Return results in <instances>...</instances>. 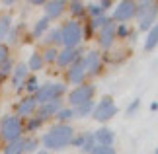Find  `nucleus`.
Wrapping results in <instances>:
<instances>
[{"label":"nucleus","instance_id":"nucleus-1","mask_svg":"<svg viewBox=\"0 0 158 154\" xmlns=\"http://www.w3.org/2000/svg\"><path fill=\"white\" fill-rule=\"evenodd\" d=\"M72 139H74V129L69 123H57L43 137V146L47 152L49 150H63L72 143Z\"/></svg>","mask_w":158,"mask_h":154},{"label":"nucleus","instance_id":"nucleus-2","mask_svg":"<svg viewBox=\"0 0 158 154\" xmlns=\"http://www.w3.org/2000/svg\"><path fill=\"white\" fill-rule=\"evenodd\" d=\"M59 29H60V45H64V49H76L84 41L82 26L76 20L64 22Z\"/></svg>","mask_w":158,"mask_h":154},{"label":"nucleus","instance_id":"nucleus-3","mask_svg":"<svg viewBox=\"0 0 158 154\" xmlns=\"http://www.w3.org/2000/svg\"><path fill=\"white\" fill-rule=\"evenodd\" d=\"M23 137V123L16 115H6L0 121V139L4 143H12Z\"/></svg>","mask_w":158,"mask_h":154},{"label":"nucleus","instance_id":"nucleus-4","mask_svg":"<svg viewBox=\"0 0 158 154\" xmlns=\"http://www.w3.org/2000/svg\"><path fill=\"white\" fill-rule=\"evenodd\" d=\"M158 16V4L156 2H141L137 4V20H139V29L141 31H148L154 26V20Z\"/></svg>","mask_w":158,"mask_h":154},{"label":"nucleus","instance_id":"nucleus-5","mask_svg":"<svg viewBox=\"0 0 158 154\" xmlns=\"http://www.w3.org/2000/svg\"><path fill=\"white\" fill-rule=\"evenodd\" d=\"M66 92V86L60 84V82H47L43 86H39V90L33 94V100L37 106H41V103H47L51 100H57V98H60Z\"/></svg>","mask_w":158,"mask_h":154},{"label":"nucleus","instance_id":"nucleus-6","mask_svg":"<svg viewBox=\"0 0 158 154\" xmlns=\"http://www.w3.org/2000/svg\"><path fill=\"white\" fill-rule=\"evenodd\" d=\"M96 94V86L90 82H84L80 86H76L74 90H70L69 94V107H78L84 102H90Z\"/></svg>","mask_w":158,"mask_h":154},{"label":"nucleus","instance_id":"nucleus-7","mask_svg":"<svg viewBox=\"0 0 158 154\" xmlns=\"http://www.w3.org/2000/svg\"><path fill=\"white\" fill-rule=\"evenodd\" d=\"M115 113H117V107H115V103H113V98L111 96H104L98 103H96L92 117L96 121H100V123H106V121L111 119V117H115Z\"/></svg>","mask_w":158,"mask_h":154},{"label":"nucleus","instance_id":"nucleus-8","mask_svg":"<svg viewBox=\"0 0 158 154\" xmlns=\"http://www.w3.org/2000/svg\"><path fill=\"white\" fill-rule=\"evenodd\" d=\"M135 16H137V2H133V0H123V2H119L117 6H115L111 20L123 23V22L133 20Z\"/></svg>","mask_w":158,"mask_h":154},{"label":"nucleus","instance_id":"nucleus-9","mask_svg":"<svg viewBox=\"0 0 158 154\" xmlns=\"http://www.w3.org/2000/svg\"><path fill=\"white\" fill-rule=\"evenodd\" d=\"M64 76H66V80H69L70 84H76V86L84 84V80H86V69H84V60H82V57L76 59L74 63H72L69 69H66Z\"/></svg>","mask_w":158,"mask_h":154},{"label":"nucleus","instance_id":"nucleus-10","mask_svg":"<svg viewBox=\"0 0 158 154\" xmlns=\"http://www.w3.org/2000/svg\"><path fill=\"white\" fill-rule=\"evenodd\" d=\"M60 109H63V100L60 98H57V100H51L47 103H41V106H37V111H35V117H39L41 121H47L51 119V117H55Z\"/></svg>","mask_w":158,"mask_h":154},{"label":"nucleus","instance_id":"nucleus-11","mask_svg":"<svg viewBox=\"0 0 158 154\" xmlns=\"http://www.w3.org/2000/svg\"><path fill=\"white\" fill-rule=\"evenodd\" d=\"M84 60V69H86V76H98L102 72V55L98 51H90L86 55H82Z\"/></svg>","mask_w":158,"mask_h":154},{"label":"nucleus","instance_id":"nucleus-12","mask_svg":"<svg viewBox=\"0 0 158 154\" xmlns=\"http://www.w3.org/2000/svg\"><path fill=\"white\" fill-rule=\"evenodd\" d=\"M115 27H117V23H115L113 20H109L107 23L102 29H98V43L102 49H109L115 43Z\"/></svg>","mask_w":158,"mask_h":154},{"label":"nucleus","instance_id":"nucleus-13","mask_svg":"<svg viewBox=\"0 0 158 154\" xmlns=\"http://www.w3.org/2000/svg\"><path fill=\"white\" fill-rule=\"evenodd\" d=\"M35 111H37V103H35L33 96H26L22 98L20 102L16 103V117H23V119H29V117H33Z\"/></svg>","mask_w":158,"mask_h":154},{"label":"nucleus","instance_id":"nucleus-14","mask_svg":"<svg viewBox=\"0 0 158 154\" xmlns=\"http://www.w3.org/2000/svg\"><path fill=\"white\" fill-rule=\"evenodd\" d=\"M84 55V51L80 47L76 49H63V51H59V57H57V65L63 66V69H69V66L74 63L76 59H80Z\"/></svg>","mask_w":158,"mask_h":154},{"label":"nucleus","instance_id":"nucleus-15","mask_svg":"<svg viewBox=\"0 0 158 154\" xmlns=\"http://www.w3.org/2000/svg\"><path fill=\"white\" fill-rule=\"evenodd\" d=\"M29 76V70L26 63H18L14 69H12V74H10V80H12V86H14L16 90H22L23 88V82L27 80Z\"/></svg>","mask_w":158,"mask_h":154},{"label":"nucleus","instance_id":"nucleus-16","mask_svg":"<svg viewBox=\"0 0 158 154\" xmlns=\"http://www.w3.org/2000/svg\"><path fill=\"white\" fill-rule=\"evenodd\" d=\"M45 18L47 20H57V18L63 16V12L66 10V2H63V0H53V2H45Z\"/></svg>","mask_w":158,"mask_h":154},{"label":"nucleus","instance_id":"nucleus-17","mask_svg":"<svg viewBox=\"0 0 158 154\" xmlns=\"http://www.w3.org/2000/svg\"><path fill=\"white\" fill-rule=\"evenodd\" d=\"M94 140L98 146H113V140H115V135L111 129L107 127H102L98 131H94Z\"/></svg>","mask_w":158,"mask_h":154},{"label":"nucleus","instance_id":"nucleus-18","mask_svg":"<svg viewBox=\"0 0 158 154\" xmlns=\"http://www.w3.org/2000/svg\"><path fill=\"white\" fill-rule=\"evenodd\" d=\"M158 45V23L152 26L147 31V39H144V51H152V49Z\"/></svg>","mask_w":158,"mask_h":154},{"label":"nucleus","instance_id":"nucleus-19","mask_svg":"<svg viewBox=\"0 0 158 154\" xmlns=\"http://www.w3.org/2000/svg\"><path fill=\"white\" fill-rule=\"evenodd\" d=\"M49 31V20L47 18H41V20L35 22V26L31 29V37L33 39H39V37H43V33Z\"/></svg>","mask_w":158,"mask_h":154},{"label":"nucleus","instance_id":"nucleus-20","mask_svg":"<svg viewBox=\"0 0 158 154\" xmlns=\"http://www.w3.org/2000/svg\"><path fill=\"white\" fill-rule=\"evenodd\" d=\"M43 43H45L47 47H57V45H60V29L59 27L49 29V31L45 33V37H43Z\"/></svg>","mask_w":158,"mask_h":154},{"label":"nucleus","instance_id":"nucleus-21","mask_svg":"<svg viewBox=\"0 0 158 154\" xmlns=\"http://www.w3.org/2000/svg\"><path fill=\"white\" fill-rule=\"evenodd\" d=\"M2 154H23V137L18 140H12V143H6Z\"/></svg>","mask_w":158,"mask_h":154},{"label":"nucleus","instance_id":"nucleus-22","mask_svg":"<svg viewBox=\"0 0 158 154\" xmlns=\"http://www.w3.org/2000/svg\"><path fill=\"white\" fill-rule=\"evenodd\" d=\"M43 57H41V53H31L29 55V60L26 63V66H27V70H33V72H37V70H41L43 69Z\"/></svg>","mask_w":158,"mask_h":154},{"label":"nucleus","instance_id":"nucleus-23","mask_svg":"<svg viewBox=\"0 0 158 154\" xmlns=\"http://www.w3.org/2000/svg\"><path fill=\"white\" fill-rule=\"evenodd\" d=\"M10 29H12V18L8 14H2L0 16V41L8 37Z\"/></svg>","mask_w":158,"mask_h":154},{"label":"nucleus","instance_id":"nucleus-24","mask_svg":"<svg viewBox=\"0 0 158 154\" xmlns=\"http://www.w3.org/2000/svg\"><path fill=\"white\" fill-rule=\"evenodd\" d=\"M94 107H96V103L90 100V102L80 103L78 107H72V109H74V115H78V117H86V115H90V113L94 111Z\"/></svg>","mask_w":158,"mask_h":154},{"label":"nucleus","instance_id":"nucleus-25","mask_svg":"<svg viewBox=\"0 0 158 154\" xmlns=\"http://www.w3.org/2000/svg\"><path fill=\"white\" fill-rule=\"evenodd\" d=\"M69 6V10H70V14L74 16V18H82V16H86V6H84L82 2H78V0H72L70 4H66Z\"/></svg>","mask_w":158,"mask_h":154},{"label":"nucleus","instance_id":"nucleus-26","mask_svg":"<svg viewBox=\"0 0 158 154\" xmlns=\"http://www.w3.org/2000/svg\"><path fill=\"white\" fill-rule=\"evenodd\" d=\"M41 57H43V63H57V57H59V49L57 47H45V51L41 53Z\"/></svg>","mask_w":158,"mask_h":154},{"label":"nucleus","instance_id":"nucleus-27","mask_svg":"<svg viewBox=\"0 0 158 154\" xmlns=\"http://www.w3.org/2000/svg\"><path fill=\"white\" fill-rule=\"evenodd\" d=\"M43 125V121L39 119V117H29V119H26V123H23V131L26 133H33V131H37V129Z\"/></svg>","mask_w":158,"mask_h":154},{"label":"nucleus","instance_id":"nucleus-28","mask_svg":"<svg viewBox=\"0 0 158 154\" xmlns=\"http://www.w3.org/2000/svg\"><path fill=\"white\" fill-rule=\"evenodd\" d=\"M23 88H26L27 96H33L35 92L39 90V80H37V76H27V80L23 82Z\"/></svg>","mask_w":158,"mask_h":154},{"label":"nucleus","instance_id":"nucleus-29","mask_svg":"<svg viewBox=\"0 0 158 154\" xmlns=\"http://www.w3.org/2000/svg\"><path fill=\"white\" fill-rule=\"evenodd\" d=\"M39 148V140L33 137H23V154H31Z\"/></svg>","mask_w":158,"mask_h":154},{"label":"nucleus","instance_id":"nucleus-30","mask_svg":"<svg viewBox=\"0 0 158 154\" xmlns=\"http://www.w3.org/2000/svg\"><path fill=\"white\" fill-rule=\"evenodd\" d=\"M72 117H76L74 115V109H72V107H63L57 115H55V119H57L59 123H69Z\"/></svg>","mask_w":158,"mask_h":154},{"label":"nucleus","instance_id":"nucleus-31","mask_svg":"<svg viewBox=\"0 0 158 154\" xmlns=\"http://www.w3.org/2000/svg\"><path fill=\"white\" fill-rule=\"evenodd\" d=\"M109 20H111V18H107V16L104 14V16H100V18H92L88 26H90V29H92V31H98V29H102Z\"/></svg>","mask_w":158,"mask_h":154},{"label":"nucleus","instance_id":"nucleus-32","mask_svg":"<svg viewBox=\"0 0 158 154\" xmlns=\"http://www.w3.org/2000/svg\"><path fill=\"white\" fill-rule=\"evenodd\" d=\"M96 146V140H94V133H84V143L80 146L82 152H92V148Z\"/></svg>","mask_w":158,"mask_h":154},{"label":"nucleus","instance_id":"nucleus-33","mask_svg":"<svg viewBox=\"0 0 158 154\" xmlns=\"http://www.w3.org/2000/svg\"><path fill=\"white\" fill-rule=\"evenodd\" d=\"M12 69H14V65H12V60L8 59L6 63L0 66V84L2 82H6V80L10 78V74H12Z\"/></svg>","mask_w":158,"mask_h":154},{"label":"nucleus","instance_id":"nucleus-34","mask_svg":"<svg viewBox=\"0 0 158 154\" xmlns=\"http://www.w3.org/2000/svg\"><path fill=\"white\" fill-rule=\"evenodd\" d=\"M86 14L90 16V20H92V18H100V16H104L106 12L100 8V4H90V6H86Z\"/></svg>","mask_w":158,"mask_h":154},{"label":"nucleus","instance_id":"nucleus-35","mask_svg":"<svg viewBox=\"0 0 158 154\" xmlns=\"http://www.w3.org/2000/svg\"><path fill=\"white\" fill-rule=\"evenodd\" d=\"M127 35H131V29L125 26V23H117V27H115V37L117 39H125Z\"/></svg>","mask_w":158,"mask_h":154},{"label":"nucleus","instance_id":"nucleus-36","mask_svg":"<svg viewBox=\"0 0 158 154\" xmlns=\"http://www.w3.org/2000/svg\"><path fill=\"white\" fill-rule=\"evenodd\" d=\"M90 154H117V152H115L113 146H98V144H96Z\"/></svg>","mask_w":158,"mask_h":154},{"label":"nucleus","instance_id":"nucleus-37","mask_svg":"<svg viewBox=\"0 0 158 154\" xmlns=\"http://www.w3.org/2000/svg\"><path fill=\"white\" fill-rule=\"evenodd\" d=\"M8 59H10V47L6 45V43H0V66H2Z\"/></svg>","mask_w":158,"mask_h":154},{"label":"nucleus","instance_id":"nucleus-38","mask_svg":"<svg viewBox=\"0 0 158 154\" xmlns=\"http://www.w3.org/2000/svg\"><path fill=\"white\" fill-rule=\"evenodd\" d=\"M139 106H141V100H135V102H133V103H131V106H129V107H127V111H125V113H127V117H131L133 113H135V111H137V109H139Z\"/></svg>","mask_w":158,"mask_h":154},{"label":"nucleus","instance_id":"nucleus-39","mask_svg":"<svg viewBox=\"0 0 158 154\" xmlns=\"http://www.w3.org/2000/svg\"><path fill=\"white\" fill-rule=\"evenodd\" d=\"M82 143H84V135H80V137H74L70 144H74V146H78V148H80V146H82Z\"/></svg>","mask_w":158,"mask_h":154},{"label":"nucleus","instance_id":"nucleus-40","mask_svg":"<svg viewBox=\"0 0 158 154\" xmlns=\"http://www.w3.org/2000/svg\"><path fill=\"white\" fill-rule=\"evenodd\" d=\"M111 6H113V2H109V0H104V2H100V8L104 10V12H106L107 8H111Z\"/></svg>","mask_w":158,"mask_h":154},{"label":"nucleus","instance_id":"nucleus-41","mask_svg":"<svg viewBox=\"0 0 158 154\" xmlns=\"http://www.w3.org/2000/svg\"><path fill=\"white\" fill-rule=\"evenodd\" d=\"M37 154H49L47 150H37Z\"/></svg>","mask_w":158,"mask_h":154},{"label":"nucleus","instance_id":"nucleus-42","mask_svg":"<svg viewBox=\"0 0 158 154\" xmlns=\"http://www.w3.org/2000/svg\"><path fill=\"white\" fill-rule=\"evenodd\" d=\"M154 154H158V148H156V150H154Z\"/></svg>","mask_w":158,"mask_h":154}]
</instances>
